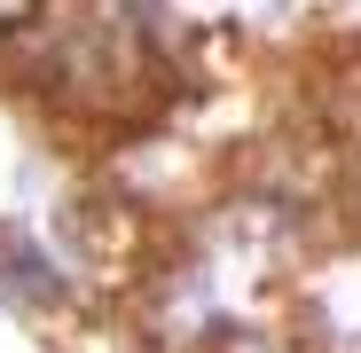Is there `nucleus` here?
<instances>
[{"instance_id": "1", "label": "nucleus", "mask_w": 361, "mask_h": 353, "mask_svg": "<svg viewBox=\"0 0 361 353\" xmlns=\"http://www.w3.org/2000/svg\"><path fill=\"white\" fill-rule=\"evenodd\" d=\"M32 16V0H0V24H24Z\"/></svg>"}]
</instances>
